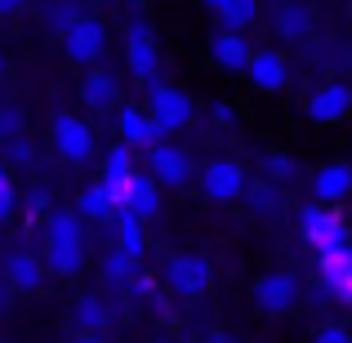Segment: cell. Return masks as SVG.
<instances>
[{"instance_id":"1","label":"cell","mask_w":352,"mask_h":343,"mask_svg":"<svg viewBox=\"0 0 352 343\" xmlns=\"http://www.w3.org/2000/svg\"><path fill=\"white\" fill-rule=\"evenodd\" d=\"M45 267L63 281L80 276L85 267V223L80 214H67V210H54L50 228H45Z\"/></svg>"},{"instance_id":"2","label":"cell","mask_w":352,"mask_h":343,"mask_svg":"<svg viewBox=\"0 0 352 343\" xmlns=\"http://www.w3.org/2000/svg\"><path fill=\"white\" fill-rule=\"evenodd\" d=\"M214 285V267H210L206 254L197 250H183V254H170L165 258V290L179 294V299H197Z\"/></svg>"},{"instance_id":"3","label":"cell","mask_w":352,"mask_h":343,"mask_svg":"<svg viewBox=\"0 0 352 343\" xmlns=\"http://www.w3.org/2000/svg\"><path fill=\"white\" fill-rule=\"evenodd\" d=\"M147 112H152L156 129L170 138V134H179V129H188V125H192L197 107H192V98L183 94V89L161 85V80H156V85H147Z\"/></svg>"},{"instance_id":"4","label":"cell","mask_w":352,"mask_h":343,"mask_svg":"<svg viewBox=\"0 0 352 343\" xmlns=\"http://www.w3.org/2000/svg\"><path fill=\"white\" fill-rule=\"evenodd\" d=\"M299 232H303V241H308L317 254H330V250H339V245H348V228H344V219L335 214L330 206H303L299 210Z\"/></svg>"},{"instance_id":"5","label":"cell","mask_w":352,"mask_h":343,"mask_svg":"<svg viewBox=\"0 0 352 343\" xmlns=\"http://www.w3.org/2000/svg\"><path fill=\"white\" fill-rule=\"evenodd\" d=\"M63 54H67L76 67H94V63H103V54H107V27L98 23V18L80 14L76 23L63 32Z\"/></svg>"},{"instance_id":"6","label":"cell","mask_w":352,"mask_h":343,"mask_svg":"<svg viewBox=\"0 0 352 343\" xmlns=\"http://www.w3.org/2000/svg\"><path fill=\"white\" fill-rule=\"evenodd\" d=\"M54 152H58V161H67V165L89 161V156H94V129H89V120L72 116V112L54 116Z\"/></svg>"},{"instance_id":"7","label":"cell","mask_w":352,"mask_h":343,"mask_svg":"<svg viewBox=\"0 0 352 343\" xmlns=\"http://www.w3.org/2000/svg\"><path fill=\"white\" fill-rule=\"evenodd\" d=\"M125 63H129V76L138 85H156V76H161V49H156L152 32L143 23L125 27Z\"/></svg>"},{"instance_id":"8","label":"cell","mask_w":352,"mask_h":343,"mask_svg":"<svg viewBox=\"0 0 352 343\" xmlns=\"http://www.w3.org/2000/svg\"><path fill=\"white\" fill-rule=\"evenodd\" d=\"M201 192H206V201L228 206V201H241L250 192V179L236 161H210L206 170H201Z\"/></svg>"},{"instance_id":"9","label":"cell","mask_w":352,"mask_h":343,"mask_svg":"<svg viewBox=\"0 0 352 343\" xmlns=\"http://www.w3.org/2000/svg\"><path fill=\"white\" fill-rule=\"evenodd\" d=\"M254 303L263 317H285L299 303V281L290 272H263L254 281Z\"/></svg>"},{"instance_id":"10","label":"cell","mask_w":352,"mask_h":343,"mask_svg":"<svg viewBox=\"0 0 352 343\" xmlns=\"http://www.w3.org/2000/svg\"><path fill=\"white\" fill-rule=\"evenodd\" d=\"M147 174H152L161 188H183V183L192 179V161H188V152L183 147H174V143H152L147 147Z\"/></svg>"},{"instance_id":"11","label":"cell","mask_w":352,"mask_h":343,"mask_svg":"<svg viewBox=\"0 0 352 343\" xmlns=\"http://www.w3.org/2000/svg\"><path fill=\"white\" fill-rule=\"evenodd\" d=\"M352 112V89L344 80H326L308 94V120L312 125H339Z\"/></svg>"},{"instance_id":"12","label":"cell","mask_w":352,"mask_h":343,"mask_svg":"<svg viewBox=\"0 0 352 343\" xmlns=\"http://www.w3.org/2000/svg\"><path fill=\"white\" fill-rule=\"evenodd\" d=\"M245 76H250V85H254L258 94H281V89L290 85V63H285L276 49H254L250 63H245Z\"/></svg>"},{"instance_id":"13","label":"cell","mask_w":352,"mask_h":343,"mask_svg":"<svg viewBox=\"0 0 352 343\" xmlns=\"http://www.w3.org/2000/svg\"><path fill=\"white\" fill-rule=\"evenodd\" d=\"M120 210H129L134 219H156V210H161V183L152 179L147 170H134L125 183V197H120Z\"/></svg>"},{"instance_id":"14","label":"cell","mask_w":352,"mask_h":343,"mask_svg":"<svg viewBox=\"0 0 352 343\" xmlns=\"http://www.w3.org/2000/svg\"><path fill=\"white\" fill-rule=\"evenodd\" d=\"M312 197L321 206H339L344 197H352V165L348 161H330L312 174Z\"/></svg>"},{"instance_id":"15","label":"cell","mask_w":352,"mask_h":343,"mask_svg":"<svg viewBox=\"0 0 352 343\" xmlns=\"http://www.w3.org/2000/svg\"><path fill=\"white\" fill-rule=\"evenodd\" d=\"M250 54H254V45L245 41V32H223V27H219V32L210 36V58L223 71H245Z\"/></svg>"},{"instance_id":"16","label":"cell","mask_w":352,"mask_h":343,"mask_svg":"<svg viewBox=\"0 0 352 343\" xmlns=\"http://www.w3.org/2000/svg\"><path fill=\"white\" fill-rule=\"evenodd\" d=\"M321 281H326V290H335L339 303L352 308V245H339L330 254H321Z\"/></svg>"},{"instance_id":"17","label":"cell","mask_w":352,"mask_h":343,"mask_svg":"<svg viewBox=\"0 0 352 343\" xmlns=\"http://www.w3.org/2000/svg\"><path fill=\"white\" fill-rule=\"evenodd\" d=\"M120 138H125V147H152V143H161V129H156V120L147 107H120Z\"/></svg>"},{"instance_id":"18","label":"cell","mask_w":352,"mask_h":343,"mask_svg":"<svg viewBox=\"0 0 352 343\" xmlns=\"http://www.w3.org/2000/svg\"><path fill=\"white\" fill-rule=\"evenodd\" d=\"M80 219H94V223H112V219L120 214V201L116 192L107 188V183H89L85 192H80Z\"/></svg>"},{"instance_id":"19","label":"cell","mask_w":352,"mask_h":343,"mask_svg":"<svg viewBox=\"0 0 352 343\" xmlns=\"http://www.w3.org/2000/svg\"><path fill=\"white\" fill-rule=\"evenodd\" d=\"M312 5H303V0H285L281 9H276V36H285V41H303V36H312Z\"/></svg>"},{"instance_id":"20","label":"cell","mask_w":352,"mask_h":343,"mask_svg":"<svg viewBox=\"0 0 352 343\" xmlns=\"http://www.w3.org/2000/svg\"><path fill=\"white\" fill-rule=\"evenodd\" d=\"M9 290H23V294H32V290H41V281H45V258H36V254H14L9 258Z\"/></svg>"},{"instance_id":"21","label":"cell","mask_w":352,"mask_h":343,"mask_svg":"<svg viewBox=\"0 0 352 343\" xmlns=\"http://www.w3.org/2000/svg\"><path fill=\"white\" fill-rule=\"evenodd\" d=\"M120 89H116V76H107V71H94V76H85V85H80V103L89 107V112H107V107H116Z\"/></svg>"},{"instance_id":"22","label":"cell","mask_w":352,"mask_h":343,"mask_svg":"<svg viewBox=\"0 0 352 343\" xmlns=\"http://www.w3.org/2000/svg\"><path fill=\"white\" fill-rule=\"evenodd\" d=\"M129 152H134V147H112V152L103 156V179H98V183H107V188L116 192V201L125 197V183H129V174H134Z\"/></svg>"},{"instance_id":"23","label":"cell","mask_w":352,"mask_h":343,"mask_svg":"<svg viewBox=\"0 0 352 343\" xmlns=\"http://www.w3.org/2000/svg\"><path fill=\"white\" fill-rule=\"evenodd\" d=\"M214 18H219L223 32H250L254 18H258V0H223L214 9Z\"/></svg>"},{"instance_id":"24","label":"cell","mask_w":352,"mask_h":343,"mask_svg":"<svg viewBox=\"0 0 352 343\" xmlns=\"http://www.w3.org/2000/svg\"><path fill=\"white\" fill-rule=\"evenodd\" d=\"M116 223V245L125 250L129 258H143V250H147V236H143V219H134L129 210H120V214L112 219Z\"/></svg>"},{"instance_id":"25","label":"cell","mask_w":352,"mask_h":343,"mask_svg":"<svg viewBox=\"0 0 352 343\" xmlns=\"http://www.w3.org/2000/svg\"><path fill=\"white\" fill-rule=\"evenodd\" d=\"M72 321H76L85 335H94L98 326H107V303H103V294H80V299H76V312H72Z\"/></svg>"},{"instance_id":"26","label":"cell","mask_w":352,"mask_h":343,"mask_svg":"<svg viewBox=\"0 0 352 343\" xmlns=\"http://www.w3.org/2000/svg\"><path fill=\"white\" fill-rule=\"evenodd\" d=\"M134 267H138V258H129L120 245L107 250V258H103V276H107V281H129V276H134Z\"/></svg>"},{"instance_id":"27","label":"cell","mask_w":352,"mask_h":343,"mask_svg":"<svg viewBox=\"0 0 352 343\" xmlns=\"http://www.w3.org/2000/svg\"><path fill=\"white\" fill-rule=\"evenodd\" d=\"M76 18H80V9L72 5V0H50V5H45V23H50V27H54L58 36L67 32V27L76 23Z\"/></svg>"},{"instance_id":"28","label":"cell","mask_w":352,"mask_h":343,"mask_svg":"<svg viewBox=\"0 0 352 343\" xmlns=\"http://www.w3.org/2000/svg\"><path fill=\"white\" fill-rule=\"evenodd\" d=\"M9 161H14V165H32L36 161L32 143H27V138H9Z\"/></svg>"},{"instance_id":"29","label":"cell","mask_w":352,"mask_h":343,"mask_svg":"<svg viewBox=\"0 0 352 343\" xmlns=\"http://www.w3.org/2000/svg\"><path fill=\"white\" fill-rule=\"evenodd\" d=\"M14 206H18V192H14V183H9V174H5V179H0V219L14 214Z\"/></svg>"},{"instance_id":"30","label":"cell","mask_w":352,"mask_h":343,"mask_svg":"<svg viewBox=\"0 0 352 343\" xmlns=\"http://www.w3.org/2000/svg\"><path fill=\"white\" fill-rule=\"evenodd\" d=\"M312 343H352V335L344 326H321L317 335H312Z\"/></svg>"},{"instance_id":"31","label":"cell","mask_w":352,"mask_h":343,"mask_svg":"<svg viewBox=\"0 0 352 343\" xmlns=\"http://www.w3.org/2000/svg\"><path fill=\"white\" fill-rule=\"evenodd\" d=\"M18 134V112L14 107H0V138H14Z\"/></svg>"},{"instance_id":"32","label":"cell","mask_w":352,"mask_h":343,"mask_svg":"<svg viewBox=\"0 0 352 343\" xmlns=\"http://www.w3.org/2000/svg\"><path fill=\"white\" fill-rule=\"evenodd\" d=\"M263 170H267V174H272V179H285V174H290V170H294V165H290V161H285V156H267V161H263Z\"/></svg>"},{"instance_id":"33","label":"cell","mask_w":352,"mask_h":343,"mask_svg":"<svg viewBox=\"0 0 352 343\" xmlns=\"http://www.w3.org/2000/svg\"><path fill=\"white\" fill-rule=\"evenodd\" d=\"M210 116H214L219 125H232L236 112H232V103H223V98H219V103H210Z\"/></svg>"},{"instance_id":"34","label":"cell","mask_w":352,"mask_h":343,"mask_svg":"<svg viewBox=\"0 0 352 343\" xmlns=\"http://www.w3.org/2000/svg\"><path fill=\"white\" fill-rule=\"evenodd\" d=\"M23 9H27V0H0V18H14Z\"/></svg>"},{"instance_id":"35","label":"cell","mask_w":352,"mask_h":343,"mask_svg":"<svg viewBox=\"0 0 352 343\" xmlns=\"http://www.w3.org/2000/svg\"><path fill=\"white\" fill-rule=\"evenodd\" d=\"M72 343H103V339H98V335H85V330H80V335L72 339Z\"/></svg>"},{"instance_id":"36","label":"cell","mask_w":352,"mask_h":343,"mask_svg":"<svg viewBox=\"0 0 352 343\" xmlns=\"http://www.w3.org/2000/svg\"><path fill=\"white\" fill-rule=\"evenodd\" d=\"M206 343H236V339H232V335H210Z\"/></svg>"},{"instance_id":"37","label":"cell","mask_w":352,"mask_h":343,"mask_svg":"<svg viewBox=\"0 0 352 343\" xmlns=\"http://www.w3.org/2000/svg\"><path fill=\"white\" fill-rule=\"evenodd\" d=\"M5 174H9V165H5V161H0V179H5Z\"/></svg>"},{"instance_id":"38","label":"cell","mask_w":352,"mask_h":343,"mask_svg":"<svg viewBox=\"0 0 352 343\" xmlns=\"http://www.w3.org/2000/svg\"><path fill=\"white\" fill-rule=\"evenodd\" d=\"M206 5H210V9H219V5H223V0H206Z\"/></svg>"},{"instance_id":"39","label":"cell","mask_w":352,"mask_h":343,"mask_svg":"<svg viewBox=\"0 0 352 343\" xmlns=\"http://www.w3.org/2000/svg\"><path fill=\"white\" fill-rule=\"evenodd\" d=\"M85 5H103V0H85Z\"/></svg>"}]
</instances>
